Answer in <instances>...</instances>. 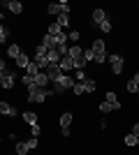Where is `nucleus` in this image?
<instances>
[{
	"label": "nucleus",
	"mask_w": 139,
	"mask_h": 155,
	"mask_svg": "<svg viewBox=\"0 0 139 155\" xmlns=\"http://www.w3.org/2000/svg\"><path fill=\"white\" fill-rule=\"evenodd\" d=\"M67 39H72V42H79V39H81V32H79V30H72L70 35H67Z\"/></svg>",
	"instance_id": "nucleus-33"
},
{
	"label": "nucleus",
	"mask_w": 139,
	"mask_h": 155,
	"mask_svg": "<svg viewBox=\"0 0 139 155\" xmlns=\"http://www.w3.org/2000/svg\"><path fill=\"white\" fill-rule=\"evenodd\" d=\"M70 125H72V114L67 111V114L60 116V132H63V137H70Z\"/></svg>",
	"instance_id": "nucleus-4"
},
{
	"label": "nucleus",
	"mask_w": 139,
	"mask_h": 155,
	"mask_svg": "<svg viewBox=\"0 0 139 155\" xmlns=\"http://www.w3.org/2000/svg\"><path fill=\"white\" fill-rule=\"evenodd\" d=\"M42 46H46V49H56V37H51V35H44V39H42Z\"/></svg>",
	"instance_id": "nucleus-18"
},
{
	"label": "nucleus",
	"mask_w": 139,
	"mask_h": 155,
	"mask_svg": "<svg viewBox=\"0 0 139 155\" xmlns=\"http://www.w3.org/2000/svg\"><path fill=\"white\" fill-rule=\"evenodd\" d=\"M0 114L2 116H16V107H12L9 102H5V100H0Z\"/></svg>",
	"instance_id": "nucleus-10"
},
{
	"label": "nucleus",
	"mask_w": 139,
	"mask_h": 155,
	"mask_svg": "<svg viewBox=\"0 0 139 155\" xmlns=\"http://www.w3.org/2000/svg\"><path fill=\"white\" fill-rule=\"evenodd\" d=\"M28 146H26V141H16V155H28Z\"/></svg>",
	"instance_id": "nucleus-22"
},
{
	"label": "nucleus",
	"mask_w": 139,
	"mask_h": 155,
	"mask_svg": "<svg viewBox=\"0 0 139 155\" xmlns=\"http://www.w3.org/2000/svg\"><path fill=\"white\" fill-rule=\"evenodd\" d=\"M0 79H2V74H0Z\"/></svg>",
	"instance_id": "nucleus-39"
},
{
	"label": "nucleus",
	"mask_w": 139,
	"mask_h": 155,
	"mask_svg": "<svg viewBox=\"0 0 139 155\" xmlns=\"http://www.w3.org/2000/svg\"><path fill=\"white\" fill-rule=\"evenodd\" d=\"M14 81H16V74H14V72H7L5 77L0 79V86H2V88H7V91H9V88H14Z\"/></svg>",
	"instance_id": "nucleus-11"
},
{
	"label": "nucleus",
	"mask_w": 139,
	"mask_h": 155,
	"mask_svg": "<svg viewBox=\"0 0 139 155\" xmlns=\"http://www.w3.org/2000/svg\"><path fill=\"white\" fill-rule=\"evenodd\" d=\"M30 134H33V137H40V134H42V125H40V123L30 125Z\"/></svg>",
	"instance_id": "nucleus-29"
},
{
	"label": "nucleus",
	"mask_w": 139,
	"mask_h": 155,
	"mask_svg": "<svg viewBox=\"0 0 139 155\" xmlns=\"http://www.w3.org/2000/svg\"><path fill=\"white\" fill-rule=\"evenodd\" d=\"M60 32H63V28H60L58 23H51V26H49V30H46V35H51V37H56V35H60Z\"/></svg>",
	"instance_id": "nucleus-20"
},
{
	"label": "nucleus",
	"mask_w": 139,
	"mask_h": 155,
	"mask_svg": "<svg viewBox=\"0 0 139 155\" xmlns=\"http://www.w3.org/2000/svg\"><path fill=\"white\" fill-rule=\"evenodd\" d=\"M0 5H2V7H7V9H9L12 14H21V12H23V5H21L19 0H2Z\"/></svg>",
	"instance_id": "nucleus-6"
},
{
	"label": "nucleus",
	"mask_w": 139,
	"mask_h": 155,
	"mask_svg": "<svg viewBox=\"0 0 139 155\" xmlns=\"http://www.w3.org/2000/svg\"><path fill=\"white\" fill-rule=\"evenodd\" d=\"M46 77H49V81H51V84H56V81H58L60 77H63V72H60V67L58 65H49V67H46Z\"/></svg>",
	"instance_id": "nucleus-5"
},
{
	"label": "nucleus",
	"mask_w": 139,
	"mask_h": 155,
	"mask_svg": "<svg viewBox=\"0 0 139 155\" xmlns=\"http://www.w3.org/2000/svg\"><path fill=\"white\" fill-rule=\"evenodd\" d=\"M104 102H118V97H116V93H114V91H109V93H107V97H104Z\"/></svg>",
	"instance_id": "nucleus-32"
},
{
	"label": "nucleus",
	"mask_w": 139,
	"mask_h": 155,
	"mask_svg": "<svg viewBox=\"0 0 139 155\" xmlns=\"http://www.w3.org/2000/svg\"><path fill=\"white\" fill-rule=\"evenodd\" d=\"M21 84L26 86V88H30V86H33V77H28V74H26V77L21 79Z\"/></svg>",
	"instance_id": "nucleus-35"
},
{
	"label": "nucleus",
	"mask_w": 139,
	"mask_h": 155,
	"mask_svg": "<svg viewBox=\"0 0 139 155\" xmlns=\"http://www.w3.org/2000/svg\"><path fill=\"white\" fill-rule=\"evenodd\" d=\"M26 146H28L30 150H35L37 146H40V141H37V137H30V139H26Z\"/></svg>",
	"instance_id": "nucleus-27"
},
{
	"label": "nucleus",
	"mask_w": 139,
	"mask_h": 155,
	"mask_svg": "<svg viewBox=\"0 0 139 155\" xmlns=\"http://www.w3.org/2000/svg\"><path fill=\"white\" fill-rule=\"evenodd\" d=\"M98 28H100V30H102V32H109V30H111V23H109V19H107L104 23H100Z\"/></svg>",
	"instance_id": "nucleus-34"
},
{
	"label": "nucleus",
	"mask_w": 139,
	"mask_h": 155,
	"mask_svg": "<svg viewBox=\"0 0 139 155\" xmlns=\"http://www.w3.org/2000/svg\"><path fill=\"white\" fill-rule=\"evenodd\" d=\"M33 84L40 86V88H51V81H49V77H46V72H40V74L33 79Z\"/></svg>",
	"instance_id": "nucleus-9"
},
{
	"label": "nucleus",
	"mask_w": 139,
	"mask_h": 155,
	"mask_svg": "<svg viewBox=\"0 0 139 155\" xmlns=\"http://www.w3.org/2000/svg\"><path fill=\"white\" fill-rule=\"evenodd\" d=\"M74 81L84 84V81H86V72H84V70H74Z\"/></svg>",
	"instance_id": "nucleus-25"
},
{
	"label": "nucleus",
	"mask_w": 139,
	"mask_h": 155,
	"mask_svg": "<svg viewBox=\"0 0 139 155\" xmlns=\"http://www.w3.org/2000/svg\"><path fill=\"white\" fill-rule=\"evenodd\" d=\"M14 63L19 65V67H23V70H26L28 65H30V56H28V53H23V51H21V53H19V58L14 60Z\"/></svg>",
	"instance_id": "nucleus-14"
},
{
	"label": "nucleus",
	"mask_w": 139,
	"mask_h": 155,
	"mask_svg": "<svg viewBox=\"0 0 139 155\" xmlns=\"http://www.w3.org/2000/svg\"><path fill=\"white\" fill-rule=\"evenodd\" d=\"M109 63H111V72L114 74H121L123 67H125V60L121 58L118 53H111V56H109Z\"/></svg>",
	"instance_id": "nucleus-3"
},
{
	"label": "nucleus",
	"mask_w": 139,
	"mask_h": 155,
	"mask_svg": "<svg viewBox=\"0 0 139 155\" xmlns=\"http://www.w3.org/2000/svg\"><path fill=\"white\" fill-rule=\"evenodd\" d=\"M58 67H60V72H63V74H70V72L74 70V60L70 58V56H63V58H60V63H58Z\"/></svg>",
	"instance_id": "nucleus-7"
},
{
	"label": "nucleus",
	"mask_w": 139,
	"mask_h": 155,
	"mask_svg": "<svg viewBox=\"0 0 139 155\" xmlns=\"http://www.w3.org/2000/svg\"><path fill=\"white\" fill-rule=\"evenodd\" d=\"M7 37H9V30H7L2 23H0V44H5L7 42Z\"/></svg>",
	"instance_id": "nucleus-26"
},
{
	"label": "nucleus",
	"mask_w": 139,
	"mask_h": 155,
	"mask_svg": "<svg viewBox=\"0 0 139 155\" xmlns=\"http://www.w3.org/2000/svg\"><path fill=\"white\" fill-rule=\"evenodd\" d=\"M19 53H21V46L19 44H9V46H7V56H9V58L16 60V58H19Z\"/></svg>",
	"instance_id": "nucleus-15"
},
{
	"label": "nucleus",
	"mask_w": 139,
	"mask_h": 155,
	"mask_svg": "<svg viewBox=\"0 0 139 155\" xmlns=\"http://www.w3.org/2000/svg\"><path fill=\"white\" fill-rule=\"evenodd\" d=\"M125 146H137V137L130 132V134H125Z\"/></svg>",
	"instance_id": "nucleus-28"
},
{
	"label": "nucleus",
	"mask_w": 139,
	"mask_h": 155,
	"mask_svg": "<svg viewBox=\"0 0 139 155\" xmlns=\"http://www.w3.org/2000/svg\"><path fill=\"white\" fill-rule=\"evenodd\" d=\"M137 146H139V139H137Z\"/></svg>",
	"instance_id": "nucleus-38"
},
{
	"label": "nucleus",
	"mask_w": 139,
	"mask_h": 155,
	"mask_svg": "<svg viewBox=\"0 0 139 155\" xmlns=\"http://www.w3.org/2000/svg\"><path fill=\"white\" fill-rule=\"evenodd\" d=\"M49 95H53L51 88H40V86H35V84L28 88V102L42 104V102H46V97H49Z\"/></svg>",
	"instance_id": "nucleus-1"
},
{
	"label": "nucleus",
	"mask_w": 139,
	"mask_h": 155,
	"mask_svg": "<svg viewBox=\"0 0 139 155\" xmlns=\"http://www.w3.org/2000/svg\"><path fill=\"white\" fill-rule=\"evenodd\" d=\"M84 60H86V63L95 60V53H93V49H84Z\"/></svg>",
	"instance_id": "nucleus-30"
},
{
	"label": "nucleus",
	"mask_w": 139,
	"mask_h": 155,
	"mask_svg": "<svg viewBox=\"0 0 139 155\" xmlns=\"http://www.w3.org/2000/svg\"><path fill=\"white\" fill-rule=\"evenodd\" d=\"M26 74H28V77H33V79L40 74V67H37V63H35V60H30V65L26 67Z\"/></svg>",
	"instance_id": "nucleus-16"
},
{
	"label": "nucleus",
	"mask_w": 139,
	"mask_h": 155,
	"mask_svg": "<svg viewBox=\"0 0 139 155\" xmlns=\"http://www.w3.org/2000/svg\"><path fill=\"white\" fill-rule=\"evenodd\" d=\"M67 42H70V39H67V32L65 30L60 32V35H56V49H58L60 44H67Z\"/></svg>",
	"instance_id": "nucleus-23"
},
{
	"label": "nucleus",
	"mask_w": 139,
	"mask_h": 155,
	"mask_svg": "<svg viewBox=\"0 0 139 155\" xmlns=\"http://www.w3.org/2000/svg\"><path fill=\"white\" fill-rule=\"evenodd\" d=\"M72 93L77 97L79 95H84V93H86V88H84V84H79V81H74V86H72Z\"/></svg>",
	"instance_id": "nucleus-24"
},
{
	"label": "nucleus",
	"mask_w": 139,
	"mask_h": 155,
	"mask_svg": "<svg viewBox=\"0 0 139 155\" xmlns=\"http://www.w3.org/2000/svg\"><path fill=\"white\" fill-rule=\"evenodd\" d=\"M72 86H74V79L70 77V74H63V77H60L56 84H51V91H53V95H60V93L70 91Z\"/></svg>",
	"instance_id": "nucleus-2"
},
{
	"label": "nucleus",
	"mask_w": 139,
	"mask_h": 155,
	"mask_svg": "<svg viewBox=\"0 0 139 155\" xmlns=\"http://www.w3.org/2000/svg\"><path fill=\"white\" fill-rule=\"evenodd\" d=\"M23 120H26L28 125H35V123H37V114H33V111H26V114H23Z\"/></svg>",
	"instance_id": "nucleus-19"
},
{
	"label": "nucleus",
	"mask_w": 139,
	"mask_h": 155,
	"mask_svg": "<svg viewBox=\"0 0 139 155\" xmlns=\"http://www.w3.org/2000/svg\"><path fill=\"white\" fill-rule=\"evenodd\" d=\"M107 21V12L104 9H102V7H95V9H93V23H104Z\"/></svg>",
	"instance_id": "nucleus-12"
},
{
	"label": "nucleus",
	"mask_w": 139,
	"mask_h": 155,
	"mask_svg": "<svg viewBox=\"0 0 139 155\" xmlns=\"http://www.w3.org/2000/svg\"><path fill=\"white\" fill-rule=\"evenodd\" d=\"M84 88H86V93H95V88H98V84L93 81V79L86 77V81H84Z\"/></svg>",
	"instance_id": "nucleus-21"
},
{
	"label": "nucleus",
	"mask_w": 139,
	"mask_h": 155,
	"mask_svg": "<svg viewBox=\"0 0 139 155\" xmlns=\"http://www.w3.org/2000/svg\"><path fill=\"white\" fill-rule=\"evenodd\" d=\"M104 46H107L104 39H95L91 49H93V53H95V56H107V53H104Z\"/></svg>",
	"instance_id": "nucleus-13"
},
{
	"label": "nucleus",
	"mask_w": 139,
	"mask_h": 155,
	"mask_svg": "<svg viewBox=\"0 0 139 155\" xmlns=\"http://www.w3.org/2000/svg\"><path fill=\"white\" fill-rule=\"evenodd\" d=\"M132 134L139 139V123H134V125H132Z\"/></svg>",
	"instance_id": "nucleus-37"
},
{
	"label": "nucleus",
	"mask_w": 139,
	"mask_h": 155,
	"mask_svg": "<svg viewBox=\"0 0 139 155\" xmlns=\"http://www.w3.org/2000/svg\"><path fill=\"white\" fill-rule=\"evenodd\" d=\"M7 72H9V70H7V63H5V60H2V58H0V74L5 77Z\"/></svg>",
	"instance_id": "nucleus-36"
},
{
	"label": "nucleus",
	"mask_w": 139,
	"mask_h": 155,
	"mask_svg": "<svg viewBox=\"0 0 139 155\" xmlns=\"http://www.w3.org/2000/svg\"><path fill=\"white\" fill-rule=\"evenodd\" d=\"M56 23H58V26L65 30V28L70 26V14H58V21H56Z\"/></svg>",
	"instance_id": "nucleus-17"
},
{
	"label": "nucleus",
	"mask_w": 139,
	"mask_h": 155,
	"mask_svg": "<svg viewBox=\"0 0 139 155\" xmlns=\"http://www.w3.org/2000/svg\"><path fill=\"white\" fill-rule=\"evenodd\" d=\"M67 56H70V58H72L74 63H77V60H81V58H84V49H81L79 44H70V51H67Z\"/></svg>",
	"instance_id": "nucleus-8"
},
{
	"label": "nucleus",
	"mask_w": 139,
	"mask_h": 155,
	"mask_svg": "<svg viewBox=\"0 0 139 155\" xmlns=\"http://www.w3.org/2000/svg\"><path fill=\"white\" fill-rule=\"evenodd\" d=\"M125 88H127V93H132V95H134V93H137V81H132V79H130V81L125 84Z\"/></svg>",
	"instance_id": "nucleus-31"
}]
</instances>
